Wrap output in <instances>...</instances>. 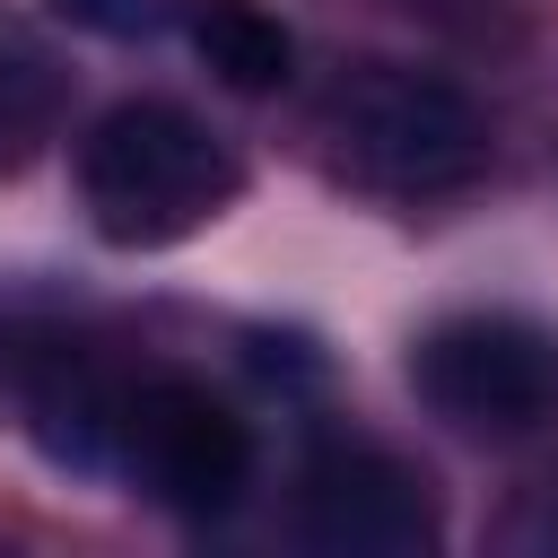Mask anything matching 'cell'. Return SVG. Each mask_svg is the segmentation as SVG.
<instances>
[{
	"instance_id": "obj_6",
	"label": "cell",
	"mask_w": 558,
	"mask_h": 558,
	"mask_svg": "<svg viewBox=\"0 0 558 558\" xmlns=\"http://www.w3.org/2000/svg\"><path fill=\"white\" fill-rule=\"evenodd\" d=\"M183 35H192V52L209 61V78H227L235 96H270V87H288V70H296V35H288L270 9H253V0H192Z\"/></svg>"
},
{
	"instance_id": "obj_1",
	"label": "cell",
	"mask_w": 558,
	"mask_h": 558,
	"mask_svg": "<svg viewBox=\"0 0 558 558\" xmlns=\"http://www.w3.org/2000/svg\"><path fill=\"white\" fill-rule=\"evenodd\" d=\"M244 192V157L183 105L131 96L78 140V209L113 253H166L227 218Z\"/></svg>"
},
{
	"instance_id": "obj_5",
	"label": "cell",
	"mask_w": 558,
	"mask_h": 558,
	"mask_svg": "<svg viewBox=\"0 0 558 558\" xmlns=\"http://www.w3.org/2000/svg\"><path fill=\"white\" fill-rule=\"evenodd\" d=\"M296 541L323 558H427L445 541L427 471L384 445H323L296 480Z\"/></svg>"
},
{
	"instance_id": "obj_7",
	"label": "cell",
	"mask_w": 558,
	"mask_h": 558,
	"mask_svg": "<svg viewBox=\"0 0 558 558\" xmlns=\"http://www.w3.org/2000/svg\"><path fill=\"white\" fill-rule=\"evenodd\" d=\"M61 122V70L35 44V26H17L0 9V174H17Z\"/></svg>"
},
{
	"instance_id": "obj_8",
	"label": "cell",
	"mask_w": 558,
	"mask_h": 558,
	"mask_svg": "<svg viewBox=\"0 0 558 558\" xmlns=\"http://www.w3.org/2000/svg\"><path fill=\"white\" fill-rule=\"evenodd\" d=\"M52 17H70L78 35H105V44H166L192 0H52Z\"/></svg>"
},
{
	"instance_id": "obj_3",
	"label": "cell",
	"mask_w": 558,
	"mask_h": 558,
	"mask_svg": "<svg viewBox=\"0 0 558 558\" xmlns=\"http://www.w3.org/2000/svg\"><path fill=\"white\" fill-rule=\"evenodd\" d=\"M105 471H122L131 488H148L174 514H227L253 480V427L192 375L148 366L113 384V418H105Z\"/></svg>"
},
{
	"instance_id": "obj_4",
	"label": "cell",
	"mask_w": 558,
	"mask_h": 558,
	"mask_svg": "<svg viewBox=\"0 0 558 558\" xmlns=\"http://www.w3.org/2000/svg\"><path fill=\"white\" fill-rule=\"evenodd\" d=\"M410 384L462 436H532L558 418V331L532 314H445L418 331Z\"/></svg>"
},
{
	"instance_id": "obj_2",
	"label": "cell",
	"mask_w": 558,
	"mask_h": 558,
	"mask_svg": "<svg viewBox=\"0 0 558 558\" xmlns=\"http://www.w3.org/2000/svg\"><path fill=\"white\" fill-rule=\"evenodd\" d=\"M323 140L340 157L349 183L384 192V201H436L488 174V113L410 61H366L331 87L323 105Z\"/></svg>"
}]
</instances>
